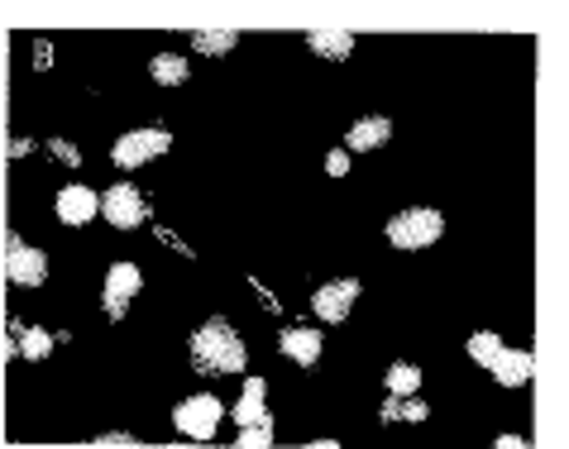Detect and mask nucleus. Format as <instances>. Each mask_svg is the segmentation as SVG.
Returning <instances> with one entry per match:
<instances>
[{"instance_id":"1","label":"nucleus","mask_w":569,"mask_h":449,"mask_svg":"<svg viewBox=\"0 0 569 449\" xmlns=\"http://www.w3.org/2000/svg\"><path fill=\"white\" fill-rule=\"evenodd\" d=\"M187 355H192V368L197 373H207V378H230V373H244V363H249V349L240 340V330L230 326V320H207L197 335H192V345H187Z\"/></svg>"},{"instance_id":"2","label":"nucleus","mask_w":569,"mask_h":449,"mask_svg":"<svg viewBox=\"0 0 569 449\" xmlns=\"http://www.w3.org/2000/svg\"><path fill=\"white\" fill-rule=\"evenodd\" d=\"M469 355H473V363H483L488 373L502 382V388H521V382L536 373V355H531V349H508L493 330L469 335Z\"/></svg>"},{"instance_id":"3","label":"nucleus","mask_w":569,"mask_h":449,"mask_svg":"<svg viewBox=\"0 0 569 449\" xmlns=\"http://www.w3.org/2000/svg\"><path fill=\"white\" fill-rule=\"evenodd\" d=\"M446 235V216L436 206H412V211H398L388 220V239L398 249H426Z\"/></svg>"},{"instance_id":"4","label":"nucleus","mask_w":569,"mask_h":449,"mask_svg":"<svg viewBox=\"0 0 569 449\" xmlns=\"http://www.w3.org/2000/svg\"><path fill=\"white\" fill-rule=\"evenodd\" d=\"M172 149V134L168 130H130V134H120L116 143H110V158H116V168H139V163H149V158H163Z\"/></svg>"},{"instance_id":"5","label":"nucleus","mask_w":569,"mask_h":449,"mask_svg":"<svg viewBox=\"0 0 569 449\" xmlns=\"http://www.w3.org/2000/svg\"><path fill=\"white\" fill-rule=\"evenodd\" d=\"M6 278L14 287H43V278H49V253L24 245L20 235H6Z\"/></svg>"},{"instance_id":"6","label":"nucleus","mask_w":569,"mask_h":449,"mask_svg":"<svg viewBox=\"0 0 569 449\" xmlns=\"http://www.w3.org/2000/svg\"><path fill=\"white\" fill-rule=\"evenodd\" d=\"M101 211L116 230H139V225L149 220V201H144V191L130 182H110V191L101 197Z\"/></svg>"},{"instance_id":"7","label":"nucleus","mask_w":569,"mask_h":449,"mask_svg":"<svg viewBox=\"0 0 569 449\" xmlns=\"http://www.w3.org/2000/svg\"><path fill=\"white\" fill-rule=\"evenodd\" d=\"M359 292H363V282H359V278H330V282H321V287H316V297H311V311L321 316L326 326H340V320L355 311Z\"/></svg>"},{"instance_id":"8","label":"nucleus","mask_w":569,"mask_h":449,"mask_svg":"<svg viewBox=\"0 0 569 449\" xmlns=\"http://www.w3.org/2000/svg\"><path fill=\"white\" fill-rule=\"evenodd\" d=\"M220 416H226V407H220L211 392H201V397H187V402L172 411V426L192 440H211L220 430Z\"/></svg>"},{"instance_id":"9","label":"nucleus","mask_w":569,"mask_h":449,"mask_svg":"<svg viewBox=\"0 0 569 449\" xmlns=\"http://www.w3.org/2000/svg\"><path fill=\"white\" fill-rule=\"evenodd\" d=\"M139 287H144V278H139L134 263H110L106 292H101V311H106L110 320H124V311H130V301H134Z\"/></svg>"},{"instance_id":"10","label":"nucleus","mask_w":569,"mask_h":449,"mask_svg":"<svg viewBox=\"0 0 569 449\" xmlns=\"http://www.w3.org/2000/svg\"><path fill=\"white\" fill-rule=\"evenodd\" d=\"M97 211H101V197L91 187L72 182V187L58 191V220L62 225H87V220H97Z\"/></svg>"},{"instance_id":"11","label":"nucleus","mask_w":569,"mask_h":449,"mask_svg":"<svg viewBox=\"0 0 569 449\" xmlns=\"http://www.w3.org/2000/svg\"><path fill=\"white\" fill-rule=\"evenodd\" d=\"M263 378H249L244 382V397H240V407H234V421H240V430H273V416H268L263 407Z\"/></svg>"},{"instance_id":"12","label":"nucleus","mask_w":569,"mask_h":449,"mask_svg":"<svg viewBox=\"0 0 569 449\" xmlns=\"http://www.w3.org/2000/svg\"><path fill=\"white\" fill-rule=\"evenodd\" d=\"M278 349L288 355L292 363H302V368H311L316 359H321V335L316 330H302V326H288L278 335Z\"/></svg>"},{"instance_id":"13","label":"nucleus","mask_w":569,"mask_h":449,"mask_svg":"<svg viewBox=\"0 0 569 449\" xmlns=\"http://www.w3.org/2000/svg\"><path fill=\"white\" fill-rule=\"evenodd\" d=\"M14 340L6 345V355H24V359H49L53 355V335L39 330V326H24V320H14Z\"/></svg>"},{"instance_id":"14","label":"nucleus","mask_w":569,"mask_h":449,"mask_svg":"<svg viewBox=\"0 0 569 449\" xmlns=\"http://www.w3.org/2000/svg\"><path fill=\"white\" fill-rule=\"evenodd\" d=\"M392 139V120L388 116H369V120H359L350 134H345V149L350 153H369L378 149V143H388Z\"/></svg>"},{"instance_id":"15","label":"nucleus","mask_w":569,"mask_h":449,"mask_svg":"<svg viewBox=\"0 0 569 449\" xmlns=\"http://www.w3.org/2000/svg\"><path fill=\"white\" fill-rule=\"evenodd\" d=\"M149 72H153L158 87H182V82H187V58H182V53H158V58L149 62Z\"/></svg>"},{"instance_id":"16","label":"nucleus","mask_w":569,"mask_h":449,"mask_svg":"<svg viewBox=\"0 0 569 449\" xmlns=\"http://www.w3.org/2000/svg\"><path fill=\"white\" fill-rule=\"evenodd\" d=\"M307 48L311 53H321V58H350L355 53V34H311Z\"/></svg>"},{"instance_id":"17","label":"nucleus","mask_w":569,"mask_h":449,"mask_svg":"<svg viewBox=\"0 0 569 449\" xmlns=\"http://www.w3.org/2000/svg\"><path fill=\"white\" fill-rule=\"evenodd\" d=\"M378 416H383V421H426V402H402V397H388Z\"/></svg>"},{"instance_id":"18","label":"nucleus","mask_w":569,"mask_h":449,"mask_svg":"<svg viewBox=\"0 0 569 449\" xmlns=\"http://www.w3.org/2000/svg\"><path fill=\"white\" fill-rule=\"evenodd\" d=\"M417 382H421V373H417L412 363H392V373H388V388H392V397L417 392Z\"/></svg>"},{"instance_id":"19","label":"nucleus","mask_w":569,"mask_h":449,"mask_svg":"<svg viewBox=\"0 0 569 449\" xmlns=\"http://www.w3.org/2000/svg\"><path fill=\"white\" fill-rule=\"evenodd\" d=\"M234 43H240V34H234V29H226V34H197V39H192L197 53H230Z\"/></svg>"},{"instance_id":"20","label":"nucleus","mask_w":569,"mask_h":449,"mask_svg":"<svg viewBox=\"0 0 569 449\" xmlns=\"http://www.w3.org/2000/svg\"><path fill=\"white\" fill-rule=\"evenodd\" d=\"M259 445H273V430H240V449H259Z\"/></svg>"},{"instance_id":"21","label":"nucleus","mask_w":569,"mask_h":449,"mask_svg":"<svg viewBox=\"0 0 569 449\" xmlns=\"http://www.w3.org/2000/svg\"><path fill=\"white\" fill-rule=\"evenodd\" d=\"M326 168H330V172H336V178H340V172H345V168H350V153H345V149H336V153H330V158H326Z\"/></svg>"},{"instance_id":"22","label":"nucleus","mask_w":569,"mask_h":449,"mask_svg":"<svg viewBox=\"0 0 569 449\" xmlns=\"http://www.w3.org/2000/svg\"><path fill=\"white\" fill-rule=\"evenodd\" d=\"M49 149H53V153L62 158V163H82V158H77V153H72V149H68V143H62V139H53V143H49Z\"/></svg>"},{"instance_id":"23","label":"nucleus","mask_w":569,"mask_h":449,"mask_svg":"<svg viewBox=\"0 0 569 449\" xmlns=\"http://www.w3.org/2000/svg\"><path fill=\"white\" fill-rule=\"evenodd\" d=\"M498 449H521V436H502V440H498Z\"/></svg>"}]
</instances>
